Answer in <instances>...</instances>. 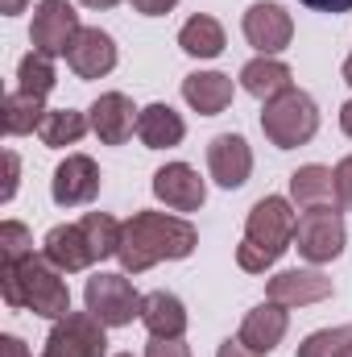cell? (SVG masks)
Masks as SVG:
<instances>
[{"mask_svg": "<svg viewBox=\"0 0 352 357\" xmlns=\"http://www.w3.org/2000/svg\"><path fill=\"white\" fill-rule=\"evenodd\" d=\"M199 245V229L175 216V212H133L120 229V266L125 274H141V270L158 266V262H182L191 258Z\"/></svg>", "mask_w": 352, "mask_h": 357, "instance_id": "1", "label": "cell"}, {"mask_svg": "<svg viewBox=\"0 0 352 357\" xmlns=\"http://www.w3.org/2000/svg\"><path fill=\"white\" fill-rule=\"evenodd\" d=\"M0 295L13 312H33L42 320H63L71 312V287L46 254L25 262H0Z\"/></svg>", "mask_w": 352, "mask_h": 357, "instance_id": "2", "label": "cell"}, {"mask_svg": "<svg viewBox=\"0 0 352 357\" xmlns=\"http://www.w3.org/2000/svg\"><path fill=\"white\" fill-rule=\"evenodd\" d=\"M294 229H298V212L290 204V195H265L249 208L245 220V237L237 245V266L245 274H265L278 266V258L286 250H294Z\"/></svg>", "mask_w": 352, "mask_h": 357, "instance_id": "3", "label": "cell"}, {"mask_svg": "<svg viewBox=\"0 0 352 357\" xmlns=\"http://www.w3.org/2000/svg\"><path fill=\"white\" fill-rule=\"evenodd\" d=\"M262 133H265V142L278 146V150L307 146L319 133V104H315V96L303 88H290L282 96H273L262 108Z\"/></svg>", "mask_w": 352, "mask_h": 357, "instance_id": "4", "label": "cell"}, {"mask_svg": "<svg viewBox=\"0 0 352 357\" xmlns=\"http://www.w3.org/2000/svg\"><path fill=\"white\" fill-rule=\"evenodd\" d=\"M83 303L95 320H104L108 328H125L133 320H141V307H145V295L125 278V274H91L88 287H83Z\"/></svg>", "mask_w": 352, "mask_h": 357, "instance_id": "5", "label": "cell"}, {"mask_svg": "<svg viewBox=\"0 0 352 357\" xmlns=\"http://www.w3.org/2000/svg\"><path fill=\"white\" fill-rule=\"evenodd\" d=\"M349 245V229L340 208H307L298 212V229H294V250L298 258H307L311 266H328L344 254Z\"/></svg>", "mask_w": 352, "mask_h": 357, "instance_id": "6", "label": "cell"}, {"mask_svg": "<svg viewBox=\"0 0 352 357\" xmlns=\"http://www.w3.org/2000/svg\"><path fill=\"white\" fill-rule=\"evenodd\" d=\"M83 33V21L71 0H38L33 21H29V42L46 59H67L75 38Z\"/></svg>", "mask_w": 352, "mask_h": 357, "instance_id": "7", "label": "cell"}, {"mask_svg": "<svg viewBox=\"0 0 352 357\" xmlns=\"http://www.w3.org/2000/svg\"><path fill=\"white\" fill-rule=\"evenodd\" d=\"M108 354V324L91 312H67L46 333L42 357H104Z\"/></svg>", "mask_w": 352, "mask_h": 357, "instance_id": "8", "label": "cell"}, {"mask_svg": "<svg viewBox=\"0 0 352 357\" xmlns=\"http://www.w3.org/2000/svg\"><path fill=\"white\" fill-rule=\"evenodd\" d=\"M241 29H245V42L257 50V54H282L286 46H290V38H294V21H290V13L282 8V4H273V0H253L249 8H245V17H241Z\"/></svg>", "mask_w": 352, "mask_h": 357, "instance_id": "9", "label": "cell"}, {"mask_svg": "<svg viewBox=\"0 0 352 357\" xmlns=\"http://www.w3.org/2000/svg\"><path fill=\"white\" fill-rule=\"evenodd\" d=\"M332 278L315 266H294V270H278L269 282H265V299L282 303V307H311V303H323L332 299Z\"/></svg>", "mask_w": 352, "mask_h": 357, "instance_id": "10", "label": "cell"}, {"mask_svg": "<svg viewBox=\"0 0 352 357\" xmlns=\"http://www.w3.org/2000/svg\"><path fill=\"white\" fill-rule=\"evenodd\" d=\"M137 116H141V108H137L125 91H99V100L88 108L91 133H95L104 146H125V142L137 133Z\"/></svg>", "mask_w": 352, "mask_h": 357, "instance_id": "11", "label": "cell"}, {"mask_svg": "<svg viewBox=\"0 0 352 357\" xmlns=\"http://www.w3.org/2000/svg\"><path fill=\"white\" fill-rule=\"evenodd\" d=\"M99 167L88 154H67L58 167H54V178H50V195L58 208H79V204H91L99 195Z\"/></svg>", "mask_w": 352, "mask_h": 357, "instance_id": "12", "label": "cell"}, {"mask_svg": "<svg viewBox=\"0 0 352 357\" xmlns=\"http://www.w3.org/2000/svg\"><path fill=\"white\" fill-rule=\"evenodd\" d=\"M154 199L166 204L170 212H199L207 199V183L191 162H166L162 171H154Z\"/></svg>", "mask_w": 352, "mask_h": 357, "instance_id": "13", "label": "cell"}, {"mask_svg": "<svg viewBox=\"0 0 352 357\" xmlns=\"http://www.w3.org/2000/svg\"><path fill=\"white\" fill-rule=\"evenodd\" d=\"M207 171L211 178L224 187V191H237L245 187L253 175V150L241 133H216L207 142Z\"/></svg>", "mask_w": 352, "mask_h": 357, "instance_id": "14", "label": "cell"}, {"mask_svg": "<svg viewBox=\"0 0 352 357\" xmlns=\"http://www.w3.org/2000/svg\"><path fill=\"white\" fill-rule=\"evenodd\" d=\"M42 254L63 270V274H79V270H91L99 262V254H95V245H91L83 220H75V225H54V229L46 233V241H42Z\"/></svg>", "mask_w": 352, "mask_h": 357, "instance_id": "15", "label": "cell"}, {"mask_svg": "<svg viewBox=\"0 0 352 357\" xmlns=\"http://www.w3.org/2000/svg\"><path fill=\"white\" fill-rule=\"evenodd\" d=\"M116 38L99 25H83V33L75 38L71 54H67V67L79 75V79H104L116 71Z\"/></svg>", "mask_w": 352, "mask_h": 357, "instance_id": "16", "label": "cell"}, {"mask_svg": "<svg viewBox=\"0 0 352 357\" xmlns=\"http://www.w3.org/2000/svg\"><path fill=\"white\" fill-rule=\"evenodd\" d=\"M286 328H290V307H282V303L265 299V303H257V307H249V312H245V320H241V333H237V337H241L253 354H273V349L282 345Z\"/></svg>", "mask_w": 352, "mask_h": 357, "instance_id": "17", "label": "cell"}, {"mask_svg": "<svg viewBox=\"0 0 352 357\" xmlns=\"http://www.w3.org/2000/svg\"><path fill=\"white\" fill-rule=\"evenodd\" d=\"M290 204L294 208H340V187H336V171L323 162H307L290 175Z\"/></svg>", "mask_w": 352, "mask_h": 357, "instance_id": "18", "label": "cell"}, {"mask_svg": "<svg viewBox=\"0 0 352 357\" xmlns=\"http://www.w3.org/2000/svg\"><path fill=\"white\" fill-rule=\"evenodd\" d=\"M232 75H224V71H191L186 79H182V100H186V108H195L199 116H220L228 104H232Z\"/></svg>", "mask_w": 352, "mask_h": 357, "instance_id": "19", "label": "cell"}, {"mask_svg": "<svg viewBox=\"0 0 352 357\" xmlns=\"http://www.w3.org/2000/svg\"><path fill=\"white\" fill-rule=\"evenodd\" d=\"M141 324H145L150 337L182 341L191 316H186V303L178 299L175 291H150V295H145V307H141Z\"/></svg>", "mask_w": 352, "mask_h": 357, "instance_id": "20", "label": "cell"}, {"mask_svg": "<svg viewBox=\"0 0 352 357\" xmlns=\"http://www.w3.org/2000/svg\"><path fill=\"white\" fill-rule=\"evenodd\" d=\"M137 137H141L145 150H175L186 137V121L178 116L170 104H162V100L145 104L141 116H137Z\"/></svg>", "mask_w": 352, "mask_h": 357, "instance_id": "21", "label": "cell"}, {"mask_svg": "<svg viewBox=\"0 0 352 357\" xmlns=\"http://www.w3.org/2000/svg\"><path fill=\"white\" fill-rule=\"evenodd\" d=\"M241 88L249 91L253 100L269 104L273 96H282V91L294 88V71H290L282 59H273V54H257V59H249V63L241 67Z\"/></svg>", "mask_w": 352, "mask_h": 357, "instance_id": "22", "label": "cell"}, {"mask_svg": "<svg viewBox=\"0 0 352 357\" xmlns=\"http://www.w3.org/2000/svg\"><path fill=\"white\" fill-rule=\"evenodd\" d=\"M178 46H182V54H191V59L203 63V59H220L224 46H228V38H224V25H220L216 17L195 13V17L182 21V29H178Z\"/></svg>", "mask_w": 352, "mask_h": 357, "instance_id": "23", "label": "cell"}, {"mask_svg": "<svg viewBox=\"0 0 352 357\" xmlns=\"http://www.w3.org/2000/svg\"><path fill=\"white\" fill-rule=\"evenodd\" d=\"M46 100L42 96H29V91L13 88L4 96V133L8 137H25V133H38L42 121H46Z\"/></svg>", "mask_w": 352, "mask_h": 357, "instance_id": "24", "label": "cell"}, {"mask_svg": "<svg viewBox=\"0 0 352 357\" xmlns=\"http://www.w3.org/2000/svg\"><path fill=\"white\" fill-rule=\"evenodd\" d=\"M91 133V121L88 112H75V108H50L38 137L50 146V150H67V146H79L83 137Z\"/></svg>", "mask_w": 352, "mask_h": 357, "instance_id": "25", "label": "cell"}, {"mask_svg": "<svg viewBox=\"0 0 352 357\" xmlns=\"http://www.w3.org/2000/svg\"><path fill=\"white\" fill-rule=\"evenodd\" d=\"M58 84V75H54V59H46V54H38V50H29L21 63H17V88L29 91V96H50Z\"/></svg>", "mask_w": 352, "mask_h": 357, "instance_id": "26", "label": "cell"}, {"mask_svg": "<svg viewBox=\"0 0 352 357\" xmlns=\"http://www.w3.org/2000/svg\"><path fill=\"white\" fill-rule=\"evenodd\" d=\"M352 349V324H336V328H315L311 337H303L298 357H344Z\"/></svg>", "mask_w": 352, "mask_h": 357, "instance_id": "27", "label": "cell"}, {"mask_svg": "<svg viewBox=\"0 0 352 357\" xmlns=\"http://www.w3.org/2000/svg\"><path fill=\"white\" fill-rule=\"evenodd\" d=\"M0 250H4V262H25L33 254V233L21 220H4L0 225Z\"/></svg>", "mask_w": 352, "mask_h": 357, "instance_id": "28", "label": "cell"}, {"mask_svg": "<svg viewBox=\"0 0 352 357\" xmlns=\"http://www.w3.org/2000/svg\"><path fill=\"white\" fill-rule=\"evenodd\" d=\"M17 183H21V158H17V150H4V191H0L4 204H13Z\"/></svg>", "mask_w": 352, "mask_h": 357, "instance_id": "29", "label": "cell"}, {"mask_svg": "<svg viewBox=\"0 0 352 357\" xmlns=\"http://www.w3.org/2000/svg\"><path fill=\"white\" fill-rule=\"evenodd\" d=\"M145 357H191V345H186V341H162V337H150Z\"/></svg>", "mask_w": 352, "mask_h": 357, "instance_id": "30", "label": "cell"}, {"mask_svg": "<svg viewBox=\"0 0 352 357\" xmlns=\"http://www.w3.org/2000/svg\"><path fill=\"white\" fill-rule=\"evenodd\" d=\"M336 187H340V208L352 212V154L336 162Z\"/></svg>", "mask_w": 352, "mask_h": 357, "instance_id": "31", "label": "cell"}, {"mask_svg": "<svg viewBox=\"0 0 352 357\" xmlns=\"http://www.w3.org/2000/svg\"><path fill=\"white\" fill-rule=\"evenodd\" d=\"M141 17H166V13H175L178 0H129Z\"/></svg>", "mask_w": 352, "mask_h": 357, "instance_id": "32", "label": "cell"}, {"mask_svg": "<svg viewBox=\"0 0 352 357\" xmlns=\"http://www.w3.org/2000/svg\"><path fill=\"white\" fill-rule=\"evenodd\" d=\"M216 357H265V354H253V349H249L241 337H228V341H220Z\"/></svg>", "mask_w": 352, "mask_h": 357, "instance_id": "33", "label": "cell"}, {"mask_svg": "<svg viewBox=\"0 0 352 357\" xmlns=\"http://www.w3.org/2000/svg\"><path fill=\"white\" fill-rule=\"evenodd\" d=\"M298 4H307L315 13H349L352 8V0H298Z\"/></svg>", "mask_w": 352, "mask_h": 357, "instance_id": "34", "label": "cell"}, {"mask_svg": "<svg viewBox=\"0 0 352 357\" xmlns=\"http://www.w3.org/2000/svg\"><path fill=\"white\" fill-rule=\"evenodd\" d=\"M0 345H4V357H29L25 341H21V337H13V333H4V337H0Z\"/></svg>", "mask_w": 352, "mask_h": 357, "instance_id": "35", "label": "cell"}, {"mask_svg": "<svg viewBox=\"0 0 352 357\" xmlns=\"http://www.w3.org/2000/svg\"><path fill=\"white\" fill-rule=\"evenodd\" d=\"M25 4H29V0H0V13H4V17H17V13H25Z\"/></svg>", "mask_w": 352, "mask_h": 357, "instance_id": "36", "label": "cell"}, {"mask_svg": "<svg viewBox=\"0 0 352 357\" xmlns=\"http://www.w3.org/2000/svg\"><path fill=\"white\" fill-rule=\"evenodd\" d=\"M340 129H344V133L352 137V100L344 104V108H340Z\"/></svg>", "mask_w": 352, "mask_h": 357, "instance_id": "37", "label": "cell"}, {"mask_svg": "<svg viewBox=\"0 0 352 357\" xmlns=\"http://www.w3.org/2000/svg\"><path fill=\"white\" fill-rule=\"evenodd\" d=\"M79 4H83V8H116L120 0H79Z\"/></svg>", "mask_w": 352, "mask_h": 357, "instance_id": "38", "label": "cell"}, {"mask_svg": "<svg viewBox=\"0 0 352 357\" xmlns=\"http://www.w3.org/2000/svg\"><path fill=\"white\" fill-rule=\"evenodd\" d=\"M344 84H349V88H352V54H349V59H344Z\"/></svg>", "mask_w": 352, "mask_h": 357, "instance_id": "39", "label": "cell"}, {"mask_svg": "<svg viewBox=\"0 0 352 357\" xmlns=\"http://www.w3.org/2000/svg\"><path fill=\"white\" fill-rule=\"evenodd\" d=\"M116 357H133V354H116Z\"/></svg>", "mask_w": 352, "mask_h": 357, "instance_id": "40", "label": "cell"}, {"mask_svg": "<svg viewBox=\"0 0 352 357\" xmlns=\"http://www.w3.org/2000/svg\"><path fill=\"white\" fill-rule=\"evenodd\" d=\"M344 357H352V349H349V354H344Z\"/></svg>", "mask_w": 352, "mask_h": 357, "instance_id": "41", "label": "cell"}]
</instances>
